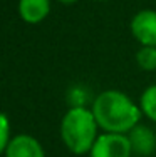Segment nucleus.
<instances>
[{
	"label": "nucleus",
	"mask_w": 156,
	"mask_h": 157,
	"mask_svg": "<svg viewBox=\"0 0 156 157\" xmlns=\"http://www.w3.org/2000/svg\"><path fill=\"white\" fill-rule=\"evenodd\" d=\"M96 122L106 132L126 134L139 122L141 107H138L121 90H104L92 102Z\"/></svg>",
	"instance_id": "f257e3e1"
},
{
	"label": "nucleus",
	"mask_w": 156,
	"mask_h": 157,
	"mask_svg": "<svg viewBox=\"0 0 156 157\" xmlns=\"http://www.w3.org/2000/svg\"><path fill=\"white\" fill-rule=\"evenodd\" d=\"M98 122L92 114L84 107H72L66 112L61 122V137L66 147L72 154L91 152L92 145L98 139Z\"/></svg>",
	"instance_id": "f03ea898"
},
{
	"label": "nucleus",
	"mask_w": 156,
	"mask_h": 157,
	"mask_svg": "<svg viewBox=\"0 0 156 157\" xmlns=\"http://www.w3.org/2000/svg\"><path fill=\"white\" fill-rule=\"evenodd\" d=\"M133 147L126 134L104 132L96 139L91 157H131Z\"/></svg>",
	"instance_id": "7ed1b4c3"
},
{
	"label": "nucleus",
	"mask_w": 156,
	"mask_h": 157,
	"mask_svg": "<svg viewBox=\"0 0 156 157\" xmlns=\"http://www.w3.org/2000/svg\"><path fill=\"white\" fill-rule=\"evenodd\" d=\"M131 32L144 47H156V12L141 10L131 20Z\"/></svg>",
	"instance_id": "20e7f679"
},
{
	"label": "nucleus",
	"mask_w": 156,
	"mask_h": 157,
	"mask_svg": "<svg viewBox=\"0 0 156 157\" xmlns=\"http://www.w3.org/2000/svg\"><path fill=\"white\" fill-rule=\"evenodd\" d=\"M5 157H46L40 142L29 134H18L10 139L5 149Z\"/></svg>",
	"instance_id": "39448f33"
},
{
	"label": "nucleus",
	"mask_w": 156,
	"mask_h": 157,
	"mask_svg": "<svg viewBox=\"0 0 156 157\" xmlns=\"http://www.w3.org/2000/svg\"><path fill=\"white\" fill-rule=\"evenodd\" d=\"M50 0H18V15L27 24H39L49 15Z\"/></svg>",
	"instance_id": "423d86ee"
},
{
	"label": "nucleus",
	"mask_w": 156,
	"mask_h": 157,
	"mask_svg": "<svg viewBox=\"0 0 156 157\" xmlns=\"http://www.w3.org/2000/svg\"><path fill=\"white\" fill-rule=\"evenodd\" d=\"M129 140H131L133 152L141 155H148L156 149V137L148 127L136 125L133 130H129Z\"/></svg>",
	"instance_id": "0eeeda50"
},
{
	"label": "nucleus",
	"mask_w": 156,
	"mask_h": 157,
	"mask_svg": "<svg viewBox=\"0 0 156 157\" xmlns=\"http://www.w3.org/2000/svg\"><path fill=\"white\" fill-rule=\"evenodd\" d=\"M139 107L141 112L146 115L148 119H151L153 122H156V84L148 87L143 92L139 100Z\"/></svg>",
	"instance_id": "6e6552de"
},
{
	"label": "nucleus",
	"mask_w": 156,
	"mask_h": 157,
	"mask_svg": "<svg viewBox=\"0 0 156 157\" xmlns=\"http://www.w3.org/2000/svg\"><path fill=\"white\" fill-rule=\"evenodd\" d=\"M136 62L144 70H156V47H144L136 54Z\"/></svg>",
	"instance_id": "1a4fd4ad"
},
{
	"label": "nucleus",
	"mask_w": 156,
	"mask_h": 157,
	"mask_svg": "<svg viewBox=\"0 0 156 157\" xmlns=\"http://www.w3.org/2000/svg\"><path fill=\"white\" fill-rule=\"evenodd\" d=\"M9 142H10V124L7 115L0 112V154L5 152Z\"/></svg>",
	"instance_id": "9d476101"
},
{
	"label": "nucleus",
	"mask_w": 156,
	"mask_h": 157,
	"mask_svg": "<svg viewBox=\"0 0 156 157\" xmlns=\"http://www.w3.org/2000/svg\"><path fill=\"white\" fill-rule=\"evenodd\" d=\"M59 2H62V3H76L77 0H59Z\"/></svg>",
	"instance_id": "9b49d317"
},
{
	"label": "nucleus",
	"mask_w": 156,
	"mask_h": 157,
	"mask_svg": "<svg viewBox=\"0 0 156 157\" xmlns=\"http://www.w3.org/2000/svg\"><path fill=\"white\" fill-rule=\"evenodd\" d=\"M99 2H106V0H99Z\"/></svg>",
	"instance_id": "f8f14e48"
}]
</instances>
